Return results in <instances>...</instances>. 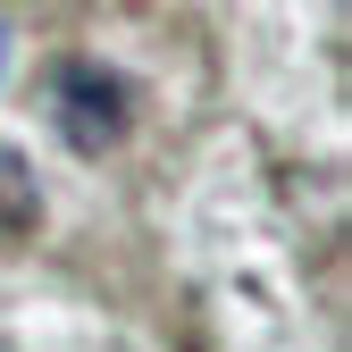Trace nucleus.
Returning a JSON list of instances; mask_svg holds the SVG:
<instances>
[{"instance_id":"obj_1","label":"nucleus","mask_w":352,"mask_h":352,"mask_svg":"<svg viewBox=\"0 0 352 352\" xmlns=\"http://www.w3.org/2000/svg\"><path fill=\"white\" fill-rule=\"evenodd\" d=\"M126 84L109 76V67H93V59H59L51 67V126L67 135V151H84V160H101V151H118L126 143Z\"/></svg>"},{"instance_id":"obj_2","label":"nucleus","mask_w":352,"mask_h":352,"mask_svg":"<svg viewBox=\"0 0 352 352\" xmlns=\"http://www.w3.org/2000/svg\"><path fill=\"white\" fill-rule=\"evenodd\" d=\"M42 227V185H34V168L17 143H0V243H25Z\"/></svg>"},{"instance_id":"obj_3","label":"nucleus","mask_w":352,"mask_h":352,"mask_svg":"<svg viewBox=\"0 0 352 352\" xmlns=\"http://www.w3.org/2000/svg\"><path fill=\"white\" fill-rule=\"evenodd\" d=\"M0 67H9V34H0Z\"/></svg>"}]
</instances>
